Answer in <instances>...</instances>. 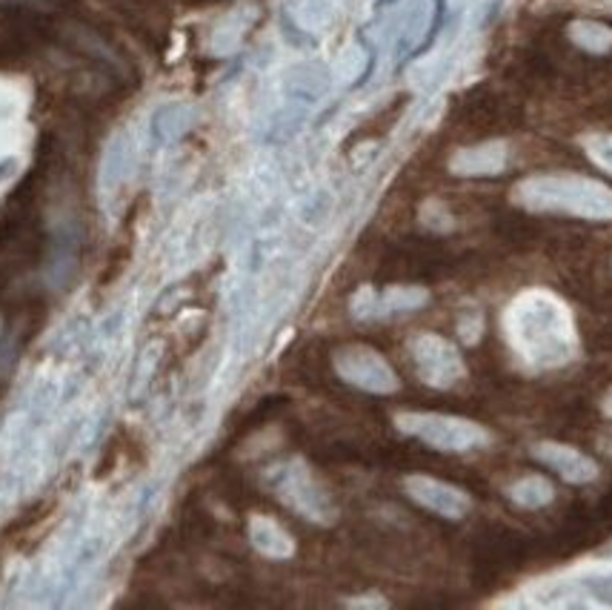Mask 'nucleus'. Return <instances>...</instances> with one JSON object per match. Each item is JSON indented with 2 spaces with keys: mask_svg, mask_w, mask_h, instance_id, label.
I'll use <instances>...</instances> for the list:
<instances>
[{
  "mask_svg": "<svg viewBox=\"0 0 612 610\" xmlns=\"http://www.w3.org/2000/svg\"><path fill=\"white\" fill-rule=\"evenodd\" d=\"M581 147H584L586 158H590L599 170L612 176V132H595V136L581 138Z\"/></svg>",
  "mask_w": 612,
  "mask_h": 610,
  "instance_id": "f3484780",
  "label": "nucleus"
},
{
  "mask_svg": "<svg viewBox=\"0 0 612 610\" xmlns=\"http://www.w3.org/2000/svg\"><path fill=\"white\" fill-rule=\"evenodd\" d=\"M332 367H335L338 379L347 381L350 387H358L363 393L390 396L401 387L390 361L367 344H343L332 356Z\"/></svg>",
  "mask_w": 612,
  "mask_h": 610,
  "instance_id": "39448f33",
  "label": "nucleus"
},
{
  "mask_svg": "<svg viewBox=\"0 0 612 610\" xmlns=\"http://www.w3.org/2000/svg\"><path fill=\"white\" fill-rule=\"evenodd\" d=\"M129 176H132V141H129L127 132H118V136L109 138L101 158V172H98L103 196L121 190Z\"/></svg>",
  "mask_w": 612,
  "mask_h": 610,
  "instance_id": "9b49d317",
  "label": "nucleus"
},
{
  "mask_svg": "<svg viewBox=\"0 0 612 610\" xmlns=\"http://www.w3.org/2000/svg\"><path fill=\"white\" fill-rule=\"evenodd\" d=\"M23 161L18 156H0V187H7L12 183L14 178L21 176Z\"/></svg>",
  "mask_w": 612,
  "mask_h": 610,
  "instance_id": "a211bd4d",
  "label": "nucleus"
},
{
  "mask_svg": "<svg viewBox=\"0 0 612 610\" xmlns=\"http://www.w3.org/2000/svg\"><path fill=\"white\" fill-rule=\"evenodd\" d=\"M532 459L541 461L552 473H559L570 484H590L599 479V464L586 453L561 441H539L532 444Z\"/></svg>",
  "mask_w": 612,
  "mask_h": 610,
  "instance_id": "1a4fd4ad",
  "label": "nucleus"
},
{
  "mask_svg": "<svg viewBox=\"0 0 612 610\" xmlns=\"http://www.w3.org/2000/svg\"><path fill=\"white\" fill-rule=\"evenodd\" d=\"M250 542L261 557L275 559V562L295 557V539H292L275 519H270V516H252Z\"/></svg>",
  "mask_w": 612,
  "mask_h": 610,
  "instance_id": "f8f14e48",
  "label": "nucleus"
},
{
  "mask_svg": "<svg viewBox=\"0 0 612 610\" xmlns=\"http://www.w3.org/2000/svg\"><path fill=\"white\" fill-rule=\"evenodd\" d=\"M512 201L530 212L612 221V187L584 176H530L512 190Z\"/></svg>",
  "mask_w": 612,
  "mask_h": 610,
  "instance_id": "f03ea898",
  "label": "nucleus"
},
{
  "mask_svg": "<svg viewBox=\"0 0 612 610\" xmlns=\"http://www.w3.org/2000/svg\"><path fill=\"white\" fill-rule=\"evenodd\" d=\"M410 356L418 379L435 390H450L466 376V364L458 347L438 332H421L410 341Z\"/></svg>",
  "mask_w": 612,
  "mask_h": 610,
  "instance_id": "423d86ee",
  "label": "nucleus"
},
{
  "mask_svg": "<svg viewBox=\"0 0 612 610\" xmlns=\"http://www.w3.org/2000/svg\"><path fill=\"white\" fill-rule=\"evenodd\" d=\"M404 493L410 496L415 504H421V508L430 510V513L441 516V519H450V522L464 519L472 510V499L466 490L455 488V484L450 482H441V479H432V476L424 473L407 476Z\"/></svg>",
  "mask_w": 612,
  "mask_h": 610,
  "instance_id": "0eeeda50",
  "label": "nucleus"
},
{
  "mask_svg": "<svg viewBox=\"0 0 612 610\" xmlns=\"http://www.w3.org/2000/svg\"><path fill=\"white\" fill-rule=\"evenodd\" d=\"M195 109L187 103H163L152 116V136L161 143H172L181 136H187L192 123H195Z\"/></svg>",
  "mask_w": 612,
  "mask_h": 610,
  "instance_id": "ddd939ff",
  "label": "nucleus"
},
{
  "mask_svg": "<svg viewBox=\"0 0 612 610\" xmlns=\"http://www.w3.org/2000/svg\"><path fill=\"white\" fill-rule=\"evenodd\" d=\"M267 482H270L272 493H275L287 508L295 510L298 516H303L307 522H335V502H332L330 493L323 490V484L318 482L315 473L307 468V461L303 459H290L275 464V468L267 473Z\"/></svg>",
  "mask_w": 612,
  "mask_h": 610,
  "instance_id": "20e7f679",
  "label": "nucleus"
},
{
  "mask_svg": "<svg viewBox=\"0 0 612 610\" xmlns=\"http://www.w3.org/2000/svg\"><path fill=\"white\" fill-rule=\"evenodd\" d=\"M427 301H430V292L424 287H387L384 292H375L372 287H361L352 296V316L355 319L395 316V312L418 310Z\"/></svg>",
  "mask_w": 612,
  "mask_h": 610,
  "instance_id": "6e6552de",
  "label": "nucleus"
},
{
  "mask_svg": "<svg viewBox=\"0 0 612 610\" xmlns=\"http://www.w3.org/2000/svg\"><path fill=\"white\" fill-rule=\"evenodd\" d=\"M395 428L404 436L424 441L427 448L438 453H472L490 444V433L484 424L450 413H421V410H404L395 416Z\"/></svg>",
  "mask_w": 612,
  "mask_h": 610,
  "instance_id": "7ed1b4c3",
  "label": "nucleus"
},
{
  "mask_svg": "<svg viewBox=\"0 0 612 610\" xmlns=\"http://www.w3.org/2000/svg\"><path fill=\"white\" fill-rule=\"evenodd\" d=\"M601 410H604V416H606V419L612 421V390H610V393L604 396V401H601Z\"/></svg>",
  "mask_w": 612,
  "mask_h": 610,
  "instance_id": "aec40b11",
  "label": "nucleus"
},
{
  "mask_svg": "<svg viewBox=\"0 0 612 610\" xmlns=\"http://www.w3.org/2000/svg\"><path fill=\"white\" fill-rule=\"evenodd\" d=\"M481 327H484V321H481V316H466L461 324H458V332H461V339L466 341V344H472V341H478V336H481Z\"/></svg>",
  "mask_w": 612,
  "mask_h": 610,
  "instance_id": "6ab92c4d",
  "label": "nucleus"
},
{
  "mask_svg": "<svg viewBox=\"0 0 612 610\" xmlns=\"http://www.w3.org/2000/svg\"><path fill=\"white\" fill-rule=\"evenodd\" d=\"M570 41L579 49L590 54H606L612 52V27L601 21H590V18H579L566 27Z\"/></svg>",
  "mask_w": 612,
  "mask_h": 610,
  "instance_id": "2eb2a0df",
  "label": "nucleus"
},
{
  "mask_svg": "<svg viewBox=\"0 0 612 610\" xmlns=\"http://www.w3.org/2000/svg\"><path fill=\"white\" fill-rule=\"evenodd\" d=\"M506 170V143L504 141H486L458 150L450 158V172L461 178H486L499 176Z\"/></svg>",
  "mask_w": 612,
  "mask_h": 610,
  "instance_id": "9d476101",
  "label": "nucleus"
},
{
  "mask_svg": "<svg viewBox=\"0 0 612 610\" xmlns=\"http://www.w3.org/2000/svg\"><path fill=\"white\" fill-rule=\"evenodd\" d=\"M0 327H3V321H0Z\"/></svg>",
  "mask_w": 612,
  "mask_h": 610,
  "instance_id": "4be33fe9",
  "label": "nucleus"
},
{
  "mask_svg": "<svg viewBox=\"0 0 612 610\" xmlns=\"http://www.w3.org/2000/svg\"><path fill=\"white\" fill-rule=\"evenodd\" d=\"M604 3H606V7H610V9H612V0H604Z\"/></svg>",
  "mask_w": 612,
  "mask_h": 610,
  "instance_id": "412c9836",
  "label": "nucleus"
},
{
  "mask_svg": "<svg viewBox=\"0 0 612 610\" xmlns=\"http://www.w3.org/2000/svg\"><path fill=\"white\" fill-rule=\"evenodd\" d=\"M252 23V12L250 9H235L232 14H227L221 23L215 27V32H212V52L215 54H229L235 52L238 43H241V38L247 34V29H250Z\"/></svg>",
  "mask_w": 612,
  "mask_h": 610,
  "instance_id": "dca6fc26",
  "label": "nucleus"
},
{
  "mask_svg": "<svg viewBox=\"0 0 612 610\" xmlns=\"http://www.w3.org/2000/svg\"><path fill=\"white\" fill-rule=\"evenodd\" d=\"M504 332L524 364L552 370L579 356V330L570 307L550 290L519 292L504 310Z\"/></svg>",
  "mask_w": 612,
  "mask_h": 610,
  "instance_id": "f257e3e1",
  "label": "nucleus"
},
{
  "mask_svg": "<svg viewBox=\"0 0 612 610\" xmlns=\"http://www.w3.org/2000/svg\"><path fill=\"white\" fill-rule=\"evenodd\" d=\"M506 493H510L512 504H519V508L524 510L546 508V504L555 499V488H552V482L546 479V476H539V473L521 476L519 482L512 484Z\"/></svg>",
  "mask_w": 612,
  "mask_h": 610,
  "instance_id": "4468645a",
  "label": "nucleus"
}]
</instances>
